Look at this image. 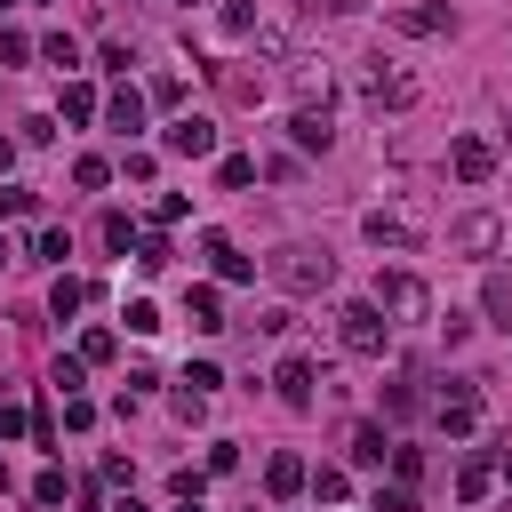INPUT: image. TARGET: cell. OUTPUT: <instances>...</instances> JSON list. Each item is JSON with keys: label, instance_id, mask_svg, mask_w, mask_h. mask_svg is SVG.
I'll use <instances>...</instances> for the list:
<instances>
[{"label": "cell", "instance_id": "obj_42", "mask_svg": "<svg viewBox=\"0 0 512 512\" xmlns=\"http://www.w3.org/2000/svg\"><path fill=\"white\" fill-rule=\"evenodd\" d=\"M104 512H144V504H136V496H120V504H104Z\"/></svg>", "mask_w": 512, "mask_h": 512}, {"label": "cell", "instance_id": "obj_19", "mask_svg": "<svg viewBox=\"0 0 512 512\" xmlns=\"http://www.w3.org/2000/svg\"><path fill=\"white\" fill-rule=\"evenodd\" d=\"M488 488H496V464H488V456H464V472H456V496H464V504H480Z\"/></svg>", "mask_w": 512, "mask_h": 512}, {"label": "cell", "instance_id": "obj_10", "mask_svg": "<svg viewBox=\"0 0 512 512\" xmlns=\"http://www.w3.org/2000/svg\"><path fill=\"white\" fill-rule=\"evenodd\" d=\"M448 168H456L464 184H488V176H496V152H488L480 136H456V144H448Z\"/></svg>", "mask_w": 512, "mask_h": 512}, {"label": "cell", "instance_id": "obj_37", "mask_svg": "<svg viewBox=\"0 0 512 512\" xmlns=\"http://www.w3.org/2000/svg\"><path fill=\"white\" fill-rule=\"evenodd\" d=\"M392 472H400V488H416V472H424V448H392Z\"/></svg>", "mask_w": 512, "mask_h": 512}, {"label": "cell", "instance_id": "obj_17", "mask_svg": "<svg viewBox=\"0 0 512 512\" xmlns=\"http://www.w3.org/2000/svg\"><path fill=\"white\" fill-rule=\"evenodd\" d=\"M184 320H192L200 336H216V328H224V296H216V288H192V296H184Z\"/></svg>", "mask_w": 512, "mask_h": 512}, {"label": "cell", "instance_id": "obj_40", "mask_svg": "<svg viewBox=\"0 0 512 512\" xmlns=\"http://www.w3.org/2000/svg\"><path fill=\"white\" fill-rule=\"evenodd\" d=\"M32 208H40V200H32L24 184H0V216H32Z\"/></svg>", "mask_w": 512, "mask_h": 512}, {"label": "cell", "instance_id": "obj_45", "mask_svg": "<svg viewBox=\"0 0 512 512\" xmlns=\"http://www.w3.org/2000/svg\"><path fill=\"white\" fill-rule=\"evenodd\" d=\"M0 264H8V240H0Z\"/></svg>", "mask_w": 512, "mask_h": 512}, {"label": "cell", "instance_id": "obj_1", "mask_svg": "<svg viewBox=\"0 0 512 512\" xmlns=\"http://www.w3.org/2000/svg\"><path fill=\"white\" fill-rule=\"evenodd\" d=\"M264 272H272L288 296H320V288L336 280V256H328V248H312V240H288V248H272V256H264Z\"/></svg>", "mask_w": 512, "mask_h": 512}, {"label": "cell", "instance_id": "obj_11", "mask_svg": "<svg viewBox=\"0 0 512 512\" xmlns=\"http://www.w3.org/2000/svg\"><path fill=\"white\" fill-rule=\"evenodd\" d=\"M208 72H216V88H224L232 104H256V96H264V72H248L240 56H224V64H208Z\"/></svg>", "mask_w": 512, "mask_h": 512}, {"label": "cell", "instance_id": "obj_36", "mask_svg": "<svg viewBox=\"0 0 512 512\" xmlns=\"http://www.w3.org/2000/svg\"><path fill=\"white\" fill-rule=\"evenodd\" d=\"M48 384L72 400V392H80V352H72V360H56V368H48Z\"/></svg>", "mask_w": 512, "mask_h": 512}, {"label": "cell", "instance_id": "obj_39", "mask_svg": "<svg viewBox=\"0 0 512 512\" xmlns=\"http://www.w3.org/2000/svg\"><path fill=\"white\" fill-rule=\"evenodd\" d=\"M224 32H256V0H224Z\"/></svg>", "mask_w": 512, "mask_h": 512}, {"label": "cell", "instance_id": "obj_2", "mask_svg": "<svg viewBox=\"0 0 512 512\" xmlns=\"http://www.w3.org/2000/svg\"><path fill=\"white\" fill-rule=\"evenodd\" d=\"M336 336H344V352L376 360V352H384V336H392V320H384V304H376V296H360V304H344V312H336Z\"/></svg>", "mask_w": 512, "mask_h": 512}, {"label": "cell", "instance_id": "obj_34", "mask_svg": "<svg viewBox=\"0 0 512 512\" xmlns=\"http://www.w3.org/2000/svg\"><path fill=\"white\" fill-rule=\"evenodd\" d=\"M368 512H416V496L392 480V488H376V496H368Z\"/></svg>", "mask_w": 512, "mask_h": 512}, {"label": "cell", "instance_id": "obj_21", "mask_svg": "<svg viewBox=\"0 0 512 512\" xmlns=\"http://www.w3.org/2000/svg\"><path fill=\"white\" fill-rule=\"evenodd\" d=\"M304 488H312L320 504H344V496H352V480H344V464H320V472H304Z\"/></svg>", "mask_w": 512, "mask_h": 512}, {"label": "cell", "instance_id": "obj_28", "mask_svg": "<svg viewBox=\"0 0 512 512\" xmlns=\"http://www.w3.org/2000/svg\"><path fill=\"white\" fill-rule=\"evenodd\" d=\"M112 352H120L112 328H88V336H80V368H96V360H112Z\"/></svg>", "mask_w": 512, "mask_h": 512}, {"label": "cell", "instance_id": "obj_3", "mask_svg": "<svg viewBox=\"0 0 512 512\" xmlns=\"http://www.w3.org/2000/svg\"><path fill=\"white\" fill-rule=\"evenodd\" d=\"M360 96H368L376 112H408V104H416V80H408L400 64H384V56H368V64H360Z\"/></svg>", "mask_w": 512, "mask_h": 512}, {"label": "cell", "instance_id": "obj_31", "mask_svg": "<svg viewBox=\"0 0 512 512\" xmlns=\"http://www.w3.org/2000/svg\"><path fill=\"white\" fill-rule=\"evenodd\" d=\"M32 256H40V264H64V256H72V240H64V232H56V224H48V232H40V240H32Z\"/></svg>", "mask_w": 512, "mask_h": 512}, {"label": "cell", "instance_id": "obj_18", "mask_svg": "<svg viewBox=\"0 0 512 512\" xmlns=\"http://www.w3.org/2000/svg\"><path fill=\"white\" fill-rule=\"evenodd\" d=\"M264 488H272V496H280V504H288V496H296V488H304V456H288V448H280V456H272V464H264Z\"/></svg>", "mask_w": 512, "mask_h": 512}, {"label": "cell", "instance_id": "obj_13", "mask_svg": "<svg viewBox=\"0 0 512 512\" xmlns=\"http://www.w3.org/2000/svg\"><path fill=\"white\" fill-rule=\"evenodd\" d=\"M200 256L216 264V280H256V264H248V256H240L224 232H208V240H200Z\"/></svg>", "mask_w": 512, "mask_h": 512}, {"label": "cell", "instance_id": "obj_43", "mask_svg": "<svg viewBox=\"0 0 512 512\" xmlns=\"http://www.w3.org/2000/svg\"><path fill=\"white\" fill-rule=\"evenodd\" d=\"M8 160H16V144H8V136H0V176H8Z\"/></svg>", "mask_w": 512, "mask_h": 512}, {"label": "cell", "instance_id": "obj_22", "mask_svg": "<svg viewBox=\"0 0 512 512\" xmlns=\"http://www.w3.org/2000/svg\"><path fill=\"white\" fill-rule=\"evenodd\" d=\"M72 184H80V192H104V184H112V160L80 152V160H72Z\"/></svg>", "mask_w": 512, "mask_h": 512}, {"label": "cell", "instance_id": "obj_8", "mask_svg": "<svg viewBox=\"0 0 512 512\" xmlns=\"http://www.w3.org/2000/svg\"><path fill=\"white\" fill-rule=\"evenodd\" d=\"M360 232H368L376 248H416V216H400V208H368Z\"/></svg>", "mask_w": 512, "mask_h": 512}, {"label": "cell", "instance_id": "obj_15", "mask_svg": "<svg viewBox=\"0 0 512 512\" xmlns=\"http://www.w3.org/2000/svg\"><path fill=\"white\" fill-rule=\"evenodd\" d=\"M288 80H296V104H328V64H320V56H296Z\"/></svg>", "mask_w": 512, "mask_h": 512}, {"label": "cell", "instance_id": "obj_38", "mask_svg": "<svg viewBox=\"0 0 512 512\" xmlns=\"http://www.w3.org/2000/svg\"><path fill=\"white\" fill-rule=\"evenodd\" d=\"M32 504H64V472H56V464L32 480Z\"/></svg>", "mask_w": 512, "mask_h": 512}, {"label": "cell", "instance_id": "obj_20", "mask_svg": "<svg viewBox=\"0 0 512 512\" xmlns=\"http://www.w3.org/2000/svg\"><path fill=\"white\" fill-rule=\"evenodd\" d=\"M480 312H488L496 328H512V272H488V288H480Z\"/></svg>", "mask_w": 512, "mask_h": 512}, {"label": "cell", "instance_id": "obj_24", "mask_svg": "<svg viewBox=\"0 0 512 512\" xmlns=\"http://www.w3.org/2000/svg\"><path fill=\"white\" fill-rule=\"evenodd\" d=\"M80 304H88V288H80V280H64V272H56V288H48V312H56V320H72V312H80Z\"/></svg>", "mask_w": 512, "mask_h": 512}, {"label": "cell", "instance_id": "obj_25", "mask_svg": "<svg viewBox=\"0 0 512 512\" xmlns=\"http://www.w3.org/2000/svg\"><path fill=\"white\" fill-rule=\"evenodd\" d=\"M120 320H128V336H152V328H160V304H152V296H128Z\"/></svg>", "mask_w": 512, "mask_h": 512}, {"label": "cell", "instance_id": "obj_5", "mask_svg": "<svg viewBox=\"0 0 512 512\" xmlns=\"http://www.w3.org/2000/svg\"><path fill=\"white\" fill-rule=\"evenodd\" d=\"M448 248H456V256H496V248H504V224H496L488 208H472V216L448 224Z\"/></svg>", "mask_w": 512, "mask_h": 512}, {"label": "cell", "instance_id": "obj_27", "mask_svg": "<svg viewBox=\"0 0 512 512\" xmlns=\"http://www.w3.org/2000/svg\"><path fill=\"white\" fill-rule=\"evenodd\" d=\"M144 104H160V112L184 104V80H176V72H152V80H144Z\"/></svg>", "mask_w": 512, "mask_h": 512}, {"label": "cell", "instance_id": "obj_6", "mask_svg": "<svg viewBox=\"0 0 512 512\" xmlns=\"http://www.w3.org/2000/svg\"><path fill=\"white\" fill-rule=\"evenodd\" d=\"M440 424H448V440L480 432V376H456V384L440 392Z\"/></svg>", "mask_w": 512, "mask_h": 512}, {"label": "cell", "instance_id": "obj_9", "mask_svg": "<svg viewBox=\"0 0 512 512\" xmlns=\"http://www.w3.org/2000/svg\"><path fill=\"white\" fill-rule=\"evenodd\" d=\"M392 32H408V40H440V32H456V16L432 0V8H392Z\"/></svg>", "mask_w": 512, "mask_h": 512}, {"label": "cell", "instance_id": "obj_26", "mask_svg": "<svg viewBox=\"0 0 512 512\" xmlns=\"http://www.w3.org/2000/svg\"><path fill=\"white\" fill-rule=\"evenodd\" d=\"M40 56H48L56 72H72V64H80V40H72V32H48V40H40Z\"/></svg>", "mask_w": 512, "mask_h": 512}, {"label": "cell", "instance_id": "obj_33", "mask_svg": "<svg viewBox=\"0 0 512 512\" xmlns=\"http://www.w3.org/2000/svg\"><path fill=\"white\" fill-rule=\"evenodd\" d=\"M216 384H224V376H216V360H192V368H184V392H200V400H208Z\"/></svg>", "mask_w": 512, "mask_h": 512}, {"label": "cell", "instance_id": "obj_4", "mask_svg": "<svg viewBox=\"0 0 512 512\" xmlns=\"http://www.w3.org/2000/svg\"><path fill=\"white\" fill-rule=\"evenodd\" d=\"M376 304H384L392 320H432V288H424L416 272H384V280H376Z\"/></svg>", "mask_w": 512, "mask_h": 512}, {"label": "cell", "instance_id": "obj_44", "mask_svg": "<svg viewBox=\"0 0 512 512\" xmlns=\"http://www.w3.org/2000/svg\"><path fill=\"white\" fill-rule=\"evenodd\" d=\"M0 488H8V464H0Z\"/></svg>", "mask_w": 512, "mask_h": 512}, {"label": "cell", "instance_id": "obj_12", "mask_svg": "<svg viewBox=\"0 0 512 512\" xmlns=\"http://www.w3.org/2000/svg\"><path fill=\"white\" fill-rule=\"evenodd\" d=\"M288 136H296L304 152H328V136H336V128H328V104H296V112H288Z\"/></svg>", "mask_w": 512, "mask_h": 512}, {"label": "cell", "instance_id": "obj_41", "mask_svg": "<svg viewBox=\"0 0 512 512\" xmlns=\"http://www.w3.org/2000/svg\"><path fill=\"white\" fill-rule=\"evenodd\" d=\"M328 8H336V16H360V8H368V0H328Z\"/></svg>", "mask_w": 512, "mask_h": 512}, {"label": "cell", "instance_id": "obj_46", "mask_svg": "<svg viewBox=\"0 0 512 512\" xmlns=\"http://www.w3.org/2000/svg\"><path fill=\"white\" fill-rule=\"evenodd\" d=\"M184 512H200V504H184Z\"/></svg>", "mask_w": 512, "mask_h": 512}, {"label": "cell", "instance_id": "obj_30", "mask_svg": "<svg viewBox=\"0 0 512 512\" xmlns=\"http://www.w3.org/2000/svg\"><path fill=\"white\" fill-rule=\"evenodd\" d=\"M88 112H96V88L72 80V88H64V120H88Z\"/></svg>", "mask_w": 512, "mask_h": 512}, {"label": "cell", "instance_id": "obj_47", "mask_svg": "<svg viewBox=\"0 0 512 512\" xmlns=\"http://www.w3.org/2000/svg\"><path fill=\"white\" fill-rule=\"evenodd\" d=\"M184 8H192V0H184Z\"/></svg>", "mask_w": 512, "mask_h": 512}, {"label": "cell", "instance_id": "obj_35", "mask_svg": "<svg viewBox=\"0 0 512 512\" xmlns=\"http://www.w3.org/2000/svg\"><path fill=\"white\" fill-rule=\"evenodd\" d=\"M104 248H136V224H128V216H120V208H112V216H104Z\"/></svg>", "mask_w": 512, "mask_h": 512}, {"label": "cell", "instance_id": "obj_16", "mask_svg": "<svg viewBox=\"0 0 512 512\" xmlns=\"http://www.w3.org/2000/svg\"><path fill=\"white\" fill-rule=\"evenodd\" d=\"M144 112H152V104H144V88H120V96L104 104V120H112L120 136H136V128H144Z\"/></svg>", "mask_w": 512, "mask_h": 512}, {"label": "cell", "instance_id": "obj_7", "mask_svg": "<svg viewBox=\"0 0 512 512\" xmlns=\"http://www.w3.org/2000/svg\"><path fill=\"white\" fill-rule=\"evenodd\" d=\"M160 144H168L176 160H208V152H216V120H208V112H184V120H168Z\"/></svg>", "mask_w": 512, "mask_h": 512}, {"label": "cell", "instance_id": "obj_32", "mask_svg": "<svg viewBox=\"0 0 512 512\" xmlns=\"http://www.w3.org/2000/svg\"><path fill=\"white\" fill-rule=\"evenodd\" d=\"M136 264L160 272V264H168V240H160V232H136Z\"/></svg>", "mask_w": 512, "mask_h": 512}, {"label": "cell", "instance_id": "obj_14", "mask_svg": "<svg viewBox=\"0 0 512 512\" xmlns=\"http://www.w3.org/2000/svg\"><path fill=\"white\" fill-rule=\"evenodd\" d=\"M272 384H280V400H288V408H312V360H304V352H288Z\"/></svg>", "mask_w": 512, "mask_h": 512}, {"label": "cell", "instance_id": "obj_23", "mask_svg": "<svg viewBox=\"0 0 512 512\" xmlns=\"http://www.w3.org/2000/svg\"><path fill=\"white\" fill-rule=\"evenodd\" d=\"M216 184H224V192L256 184V160H248V152H224V160H216Z\"/></svg>", "mask_w": 512, "mask_h": 512}, {"label": "cell", "instance_id": "obj_29", "mask_svg": "<svg viewBox=\"0 0 512 512\" xmlns=\"http://www.w3.org/2000/svg\"><path fill=\"white\" fill-rule=\"evenodd\" d=\"M352 464H384V432L376 424H352Z\"/></svg>", "mask_w": 512, "mask_h": 512}]
</instances>
